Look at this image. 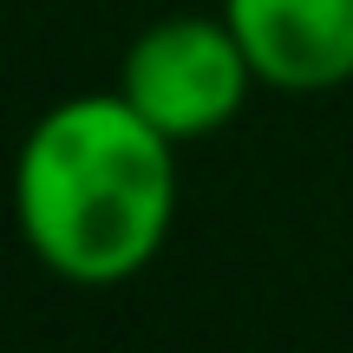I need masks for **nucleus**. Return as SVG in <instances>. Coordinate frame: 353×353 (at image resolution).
<instances>
[{"label": "nucleus", "instance_id": "7ed1b4c3", "mask_svg": "<svg viewBox=\"0 0 353 353\" xmlns=\"http://www.w3.org/2000/svg\"><path fill=\"white\" fill-rule=\"evenodd\" d=\"M268 92H334L353 79V0H223Z\"/></svg>", "mask_w": 353, "mask_h": 353}, {"label": "nucleus", "instance_id": "f03ea898", "mask_svg": "<svg viewBox=\"0 0 353 353\" xmlns=\"http://www.w3.org/2000/svg\"><path fill=\"white\" fill-rule=\"evenodd\" d=\"M255 85L262 79L223 13H164L125 46L118 65V92L170 144H196L236 125Z\"/></svg>", "mask_w": 353, "mask_h": 353}, {"label": "nucleus", "instance_id": "f257e3e1", "mask_svg": "<svg viewBox=\"0 0 353 353\" xmlns=\"http://www.w3.org/2000/svg\"><path fill=\"white\" fill-rule=\"evenodd\" d=\"M176 223V144L125 92H72L13 151V229L65 288H125Z\"/></svg>", "mask_w": 353, "mask_h": 353}]
</instances>
